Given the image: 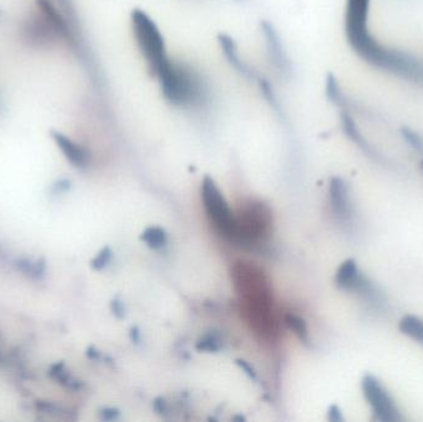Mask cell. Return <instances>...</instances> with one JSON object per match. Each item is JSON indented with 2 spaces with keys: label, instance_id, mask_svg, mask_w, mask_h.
I'll list each match as a JSON object with an SVG mask.
<instances>
[{
  "label": "cell",
  "instance_id": "cell-1",
  "mask_svg": "<svg viewBox=\"0 0 423 422\" xmlns=\"http://www.w3.org/2000/svg\"><path fill=\"white\" fill-rule=\"evenodd\" d=\"M370 0H347L345 35L352 49L376 69L423 87V59L379 44L368 28Z\"/></svg>",
  "mask_w": 423,
  "mask_h": 422
},
{
  "label": "cell",
  "instance_id": "cell-2",
  "mask_svg": "<svg viewBox=\"0 0 423 422\" xmlns=\"http://www.w3.org/2000/svg\"><path fill=\"white\" fill-rule=\"evenodd\" d=\"M160 81L165 98L176 106H195L204 98L202 81L192 69L171 59L155 74Z\"/></svg>",
  "mask_w": 423,
  "mask_h": 422
},
{
  "label": "cell",
  "instance_id": "cell-3",
  "mask_svg": "<svg viewBox=\"0 0 423 422\" xmlns=\"http://www.w3.org/2000/svg\"><path fill=\"white\" fill-rule=\"evenodd\" d=\"M132 26L134 38L148 62L149 69L153 74H158L170 61L161 31L143 10L137 9L132 13Z\"/></svg>",
  "mask_w": 423,
  "mask_h": 422
},
{
  "label": "cell",
  "instance_id": "cell-4",
  "mask_svg": "<svg viewBox=\"0 0 423 422\" xmlns=\"http://www.w3.org/2000/svg\"><path fill=\"white\" fill-rule=\"evenodd\" d=\"M202 200L208 216L218 228V231L226 236H236V218L233 216L226 198L216 187V182L209 176L204 177L203 180Z\"/></svg>",
  "mask_w": 423,
  "mask_h": 422
},
{
  "label": "cell",
  "instance_id": "cell-5",
  "mask_svg": "<svg viewBox=\"0 0 423 422\" xmlns=\"http://www.w3.org/2000/svg\"><path fill=\"white\" fill-rule=\"evenodd\" d=\"M361 390L373 410L375 420L381 422L402 421L394 399L380 383L379 379L371 374H366L361 379Z\"/></svg>",
  "mask_w": 423,
  "mask_h": 422
},
{
  "label": "cell",
  "instance_id": "cell-6",
  "mask_svg": "<svg viewBox=\"0 0 423 422\" xmlns=\"http://www.w3.org/2000/svg\"><path fill=\"white\" fill-rule=\"evenodd\" d=\"M51 137L56 142V145L59 147L64 157L69 160L74 166L86 167L89 164L91 155L88 150L81 147L77 142H74L72 139L66 137L64 134L59 133L57 130L51 132Z\"/></svg>",
  "mask_w": 423,
  "mask_h": 422
},
{
  "label": "cell",
  "instance_id": "cell-7",
  "mask_svg": "<svg viewBox=\"0 0 423 422\" xmlns=\"http://www.w3.org/2000/svg\"><path fill=\"white\" fill-rule=\"evenodd\" d=\"M330 205L335 215L342 219H349L352 216L349 188L343 178L333 177L330 182Z\"/></svg>",
  "mask_w": 423,
  "mask_h": 422
},
{
  "label": "cell",
  "instance_id": "cell-8",
  "mask_svg": "<svg viewBox=\"0 0 423 422\" xmlns=\"http://www.w3.org/2000/svg\"><path fill=\"white\" fill-rule=\"evenodd\" d=\"M262 31L265 35L266 45H267L269 56H270V59H272V64H275L276 69L281 72H287L289 61L286 57L282 44H281L280 38L274 29V26L269 23H262Z\"/></svg>",
  "mask_w": 423,
  "mask_h": 422
},
{
  "label": "cell",
  "instance_id": "cell-9",
  "mask_svg": "<svg viewBox=\"0 0 423 422\" xmlns=\"http://www.w3.org/2000/svg\"><path fill=\"white\" fill-rule=\"evenodd\" d=\"M36 3H37V6L41 10L40 13L44 15L50 24L52 25V28L56 30V33L59 34V36L71 39L72 38V31L69 28V20L64 19V15L56 9V6L52 4V1L51 0H37Z\"/></svg>",
  "mask_w": 423,
  "mask_h": 422
},
{
  "label": "cell",
  "instance_id": "cell-10",
  "mask_svg": "<svg viewBox=\"0 0 423 422\" xmlns=\"http://www.w3.org/2000/svg\"><path fill=\"white\" fill-rule=\"evenodd\" d=\"M360 271L354 259H347L342 263L335 274V284L343 290H353L355 283L358 281Z\"/></svg>",
  "mask_w": 423,
  "mask_h": 422
},
{
  "label": "cell",
  "instance_id": "cell-11",
  "mask_svg": "<svg viewBox=\"0 0 423 422\" xmlns=\"http://www.w3.org/2000/svg\"><path fill=\"white\" fill-rule=\"evenodd\" d=\"M342 123H343V128H344V132L347 133V135L349 137L353 142L360 147V149H363L369 156H373L376 160H379L380 155L378 152H375L374 149L371 147V145H369V142H366L364 138H363V135L360 134L359 130L357 128V125H355L354 120L352 119L349 114L347 113L344 110V113L342 114Z\"/></svg>",
  "mask_w": 423,
  "mask_h": 422
},
{
  "label": "cell",
  "instance_id": "cell-12",
  "mask_svg": "<svg viewBox=\"0 0 423 422\" xmlns=\"http://www.w3.org/2000/svg\"><path fill=\"white\" fill-rule=\"evenodd\" d=\"M219 42H221L223 52L226 55L228 61L233 64V67L238 69L241 74H245V76H253V72H251L250 69H249V67L246 66V64H244V61L239 57V52H238V50H236V42L233 41V39H231V38L226 36V35H221V36H219Z\"/></svg>",
  "mask_w": 423,
  "mask_h": 422
},
{
  "label": "cell",
  "instance_id": "cell-13",
  "mask_svg": "<svg viewBox=\"0 0 423 422\" xmlns=\"http://www.w3.org/2000/svg\"><path fill=\"white\" fill-rule=\"evenodd\" d=\"M399 329L405 336L423 344V319L409 314L400 321Z\"/></svg>",
  "mask_w": 423,
  "mask_h": 422
},
{
  "label": "cell",
  "instance_id": "cell-14",
  "mask_svg": "<svg viewBox=\"0 0 423 422\" xmlns=\"http://www.w3.org/2000/svg\"><path fill=\"white\" fill-rule=\"evenodd\" d=\"M140 239L151 249H160L166 246L168 243V234L163 228L160 227H149L141 233Z\"/></svg>",
  "mask_w": 423,
  "mask_h": 422
},
{
  "label": "cell",
  "instance_id": "cell-15",
  "mask_svg": "<svg viewBox=\"0 0 423 422\" xmlns=\"http://www.w3.org/2000/svg\"><path fill=\"white\" fill-rule=\"evenodd\" d=\"M286 326L294 332V333L299 337V338L307 343L308 342V329H307V324H306L305 319H301L299 316L289 314L285 317Z\"/></svg>",
  "mask_w": 423,
  "mask_h": 422
},
{
  "label": "cell",
  "instance_id": "cell-16",
  "mask_svg": "<svg viewBox=\"0 0 423 422\" xmlns=\"http://www.w3.org/2000/svg\"><path fill=\"white\" fill-rule=\"evenodd\" d=\"M196 348L203 352H218L221 348V341L216 334H206L203 338L198 341Z\"/></svg>",
  "mask_w": 423,
  "mask_h": 422
},
{
  "label": "cell",
  "instance_id": "cell-17",
  "mask_svg": "<svg viewBox=\"0 0 423 422\" xmlns=\"http://www.w3.org/2000/svg\"><path fill=\"white\" fill-rule=\"evenodd\" d=\"M18 268L20 270L24 271L25 274L34 276V278H39L44 274L45 271V264L42 261H37L33 264L29 261H18Z\"/></svg>",
  "mask_w": 423,
  "mask_h": 422
},
{
  "label": "cell",
  "instance_id": "cell-18",
  "mask_svg": "<svg viewBox=\"0 0 423 422\" xmlns=\"http://www.w3.org/2000/svg\"><path fill=\"white\" fill-rule=\"evenodd\" d=\"M113 253L110 251V248L105 246L102 251H99L97 256L92 261V268L94 270H103L105 266H108L109 261L112 259Z\"/></svg>",
  "mask_w": 423,
  "mask_h": 422
},
{
  "label": "cell",
  "instance_id": "cell-19",
  "mask_svg": "<svg viewBox=\"0 0 423 422\" xmlns=\"http://www.w3.org/2000/svg\"><path fill=\"white\" fill-rule=\"evenodd\" d=\"M402 137L411 147H414L415 150L423 154V139L419 137V134L415 133L410 129H402Z\"/></svg>",
  "mask_w": 423,
  "mask_h": 422
},
{
  "label": "cell",
  "instance_id": "cell-20",
  "mask_svg": "<svg viewBox=\"0 0 423 422\" xmlns=\"http://www.w3.org/2000/svg\"><path fill=\"white\" fill-rule=\"evenodd\" d=\"M328 420L332 422H342L344 421L343 414L338 405H330L328 409Z\"/></svg>",
  "mask_w": 423,
  "mask_h": 422
},
{
  "label": "cell",
  "instance_id": "cell-21",
  "mask_svg": "<svg viewBox=\"0 0 423 422\" xmlns=\"http://www.w3.org/2000/svg\"><path fill=\"white\" fill-rule=\"evenodd\" d=\"M119 414L120 413H119L118 409L105 408L100 411V418L104 421H113V420L118 418Z\"/></svg>",
  "mask_w": 423,
  "mask_h": 422
},
{
  "label": "cell",
  "instance_id": "cell-22",
  "mask_svg": "<svg viewBox=\"0 0 423 422\" xmlns=\"http://www.w3.org/2000/svg\"><path fill=\"white\" fill-rule=\"evenodd\" d=\"M236 364L245 372L248 377H250L251 379H256L255 370L251 367L250 364L245 362V360H243V359H238V360H236Z\"/></svg>",
  "mask_w": 423,
  "mask_h": 422
},
{
  "label": "cell",
  "instance_id": "cell-23",
  "mask_svg": "<svg viewBox=\"0 0 423 422\" xmlns=\"http://www.w3.org/2000/svg\"><path fill=\"white\" fill-rule=\"evenodd\" d=\"M112 309L117 317H124V306L118 299L112 301Z\"/></svg>",
  "mask_w": 423,
  "mask_h": 422
},
{
  "label": "cell",
  "instance_id": "cell-24",
  "mask_svg": "<svg viewBox=\"0 0 423 422\" xmlns=\"http://www.w3.org/2000/svg\"><path fill=\"white\" fill-rule=\"evenodd\" d=\"M69 188V181L67 180H59L54 185V193H61Z\"/></svg>",
  "mask_w": 423,
  "mask_h": 422
},
{
  "label": "cell",
  "instance_id": "cell-25",
  "mask_svg": "<svg viewBox=\"0 0 423 422\" xmlns=\"http://www.w3.org/2000/svg\"><path fill=\"white\" fill-rule=\"evenodd\" d=\"M153 409L158 411V414H163L168 410L166 406V401L163 398H158L153 401Z\"/></svg>",
  "mask_w": 423,
  "mask_h": 422
},
{
  "label": "cell",
  "instance_id": "cell-26",
  "mask_svg": "<svg viewBox=\"0 0 423 422\" xmlns=\"http://www.w3.org/2000/svg\"><path fill=\"white\" fill-rule=\"evenodd\" d=\"M61 6L64 8V11H66V14H74V11H72V5H71V1L69 0H57Z\"/></svg>",
  "mask_w": 423,
  "mask_h": 422
},
{
  "label": "cell",
  "instance_id": "cell-27",
  "mask_svg": "<svg viewBox=\"0 0 423 422\" xmlns=\"http://www.w3.org/2000/svg\"><path fill=\"white\" fill-rule=\"evenodd\" d=\"M130 338H132L134 343L138 344L140 342V331H139L138 327H133L130 329Z\"/></svg>",
  "mask_w": 423,
  "mask_h": 422
},
{
  "label": "cell",
  "instance_id": "cell-28",
  "mask_svg": "<svg viewBox=\"0 0 423 422\" xmlns=\"http://www.w3.org/2000/svg\"><path fill=\"white\" fill-rule=\"evenodd\" d=\"M87 357L91 359H99L100 358V353L94 347H89L88 350H87Z\"/></svg>",
  "mask_w": 423,
  "mask_h": 422
},
{
  "label": "cell",
  "instance_id": "cell-29",
  "mask_svg": "<svg viewBox=\"0 0 423 422\" xmlns=\"http://www.w3.org/2000/svg\"><path fill=\"white\" fill-rule=\"evenodd\" d=\"M234 420H241V421H243V420H244V418H241V416H238V418H234Z\"/></svg>",
  "mask_w": 423,
  "mask_h": 422
},
{
  "label": "cell",
  "instance_id": "cell-30",
  "mask_svg": "<svg viewBox=\"0 0 423 422\" xmlns=\"http://www.w3.org/2000/svg\"><path fill=\"white\" fill-rule=\"evenodd\" d=\"M421 170H422L423 172V160L421 161Z\"/></svg>",
  "mask_w": 423,
  "mask_h": 422
}]
</instances>
